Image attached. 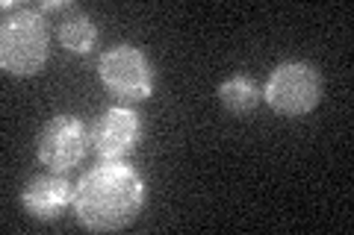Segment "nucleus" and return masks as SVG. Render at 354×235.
Listing matches in <instances>:
<instances>
[{
    "label": "nucleus",
    "instance_id": "obj_2",
    "mask_svg": "<svg viewBox=\"0 0 354 235\" xmlns=\"http://www.w3.org/2000/svg\"><path fill=\"white\" fill-rule=\"evenodd\" d=\"M48 21L39 9H21L0 30V65L9 76H32L48 62Z\"/></svg>",
    "mask_w": 354,
    "mask_h": 235
},
{
    "label": "nucleus",
    "instance_id": "obj_3",
    "mask_svg": "<svg viewBox=\"0 0 354 235\" xmlns=\"http://www.w3.org/2000/svg\"><path fill=\"white\" fill-rule=\"evenodd\" d=\"M263 97L278 115H307L322 100V76L307 62H283L272 71Z\"/></svg>",
    "mask_w": 354,
    "mask_h": 235
},
{
    "label": "nucleus",
    "instance_id": "obj_4",
    "mask_svg": "<svg viewBox=\"0 0 354 235\" xmlns=\"http://www.w3.org/2000/svg\"><path fill=\"white\" fill-rule=\"evenodd\" d=\"M101 83L121 100H145L153 88V68L148 56L133 44H113L97 59Z\"/></svg>",
    "mask_w": 354,
    "mask_h": 235
},
{
    "label": "nucleus",
    "instance_id": "obj_5",
    "mask_svg": "<svg viewBox=\"0 0 354 235\" xmlns=\"http://www.w3.org/2000/svg\"><path fill=\"white\" fill-rule=\"evenodd\" d=\"M88 144H92V136H88V130L83 127L80 118L57 115L41 127L36 153H39V162L50 174H68L71 167L83 162V156L88 153Z\"/></svg>",
    "mask_w": 354,
    "mask_h": 235
},
{
    "label": "nucleus",
    "instance_id": "obj_7",
    "mask_svg": "<svg viewBox=\"0 0 354 235\" xmlns=\"http://www.w3.org/2000/svg\"><path fill=\"white\" fill-rule=\"evenodd\" d=\"M74 203V188L62 174H41L32 176L21 188V206L36 221H57L65 206Z\"/></svg>",
    "mask_w": 354,
    "mask_h": 235
},
{
    "label": "nucleus",
    "instance_id": "obj_6",
    "mask_svg": "<svg viewBox=\"0 0 354 235\" xmlns=\"http://www.w3.org/2000/svg\"><path fill=\"white\" fill-rule=\"evenodd\" d=\"M92 150L101 162H118L136 147L139 141V115L133 109L113 106L106 109L92 127Z\"/></svg>",
    "mask_w": 354,
    "mask_h": 235
},
{
    "label": "nucleus",
    "instance_id": "obj_9",
    "mask_svg": "<svg viewBox=\"0 0 354 235\" xmlns=\"http://www.w3.org/2000/svg\"><path fill=\"white\" fill-rule=\"evenodd\" d=\"M218 100L221 106L234 115H245V112H254L260 103V92L248 76H230L218 85Z\"/></svg>",
    "mask_w": 354,
    "mask_h": 235
},
{
    "label": "nucleus",
    "instance_id": "obj_8",
    "mask_svg": "<svg viewBox=\"0 0 354 235\" xmlns=\"http://www.w3.org/2000/svg\"><path fill=\"white\" fill-rule=\"evenodd\" d=\"M59 41H62V48L68 53L86 56L97 41V30L92 24V18L77 12V9H71V15L59 24Z\"/></svg>",
    "mask_w": 354,
    "mask_h": 235
},
{
    "label": "nucleus",
    "instance_id": "obj_10",
    "mask_svg": "<svg viewBox=\"0 0 354 235\" xmlns=\"http://www.w3.org/2000/svg\"><path fill=\"white\" fill-rule=\"evenodd\" d=\"M53 9H74V6H71V3H65V0H59V3L53 0V3H41V6H39V12H53Z\"/></svg>",
    "mask_w": 354,
    "mask_h": 235
},
{
    "label": "nucleus",
    "instance_id": "obj_1",
    "mask_svg": "<svg viewBox=\"0 0 354 235\" xmlns=\"http://www.w3.org/2000/svg\"><path fill=\"white\" fill-rule=\"evenodd\" d=\"M71 206L88 232H118L145 206V183L130 165L101 162L77 183Z\"/></svg>",
    "mask_w": 354,
    "mask_h": 235
}]
</instances>
